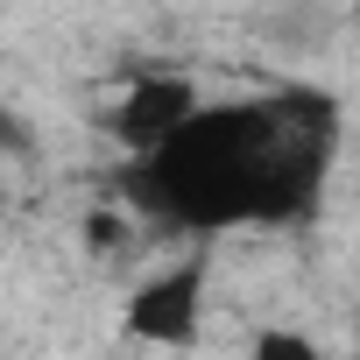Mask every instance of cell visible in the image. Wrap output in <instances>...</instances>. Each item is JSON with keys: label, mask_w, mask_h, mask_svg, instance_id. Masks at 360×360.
Segmentation results:
<instances>
[{"label": "cell", "mask_w": 360, "mask_h": 360, "mask_svg": "<svg viewBox=\"0 0 360 360\" xmlns=\"http://www.w3.org/2000/svg\"><path fill=\"white\" fill-rule=\"evenodd\" d=\"M332 162V106L283 92L248 106H205L162 155L134 162V191L184 226L297 219Z\"/></svg>", "instance_id": "1"}, {"label": "cell", "mask_w": 360, "mask_h": 360, "mask_svg": "<svg viewBox=\"0 0 360 360\" xmlns=\"http://www.w3.org/2000/svg\"><path fill=\"white\" fill-rule=\"evenodd\" d=\"M205 283H212L205 255H184V262L141 276L127 290V304H120V332L134 346H169V353L198 346V332H205Z\"/></svg>", "instance_id": "2"}, {"label": "cell", "mask_w": 360, "mask_h": 360, "mask_svg": "<svg viewBox=\"0 0 360 360\" xmlns=\"http://www.w3.org/2000/svg\"><path fill=\"white\" fill-rule=\"evenodd\" d=\"M198 113H205L198 78H184V71H141V78H127V85H120V99L106 106V120H99V127H106L134 162H148V155H162L176 134H184Z\"/></svg>", "instance_id": "3"}, {"label": "cell", "mask_w": 360, "mask_h": 360, "mask_svg": "<svg viewBox=\"0 0 360 360\" xmlns=\"http://www.w3.org/2000/svg\"><path fill=\"white\" fill-rule=\"evenodd\" d=\"M120 233H127V226H120L113 212H92V219H85V248H113Z\"/></svg>", "instance_id": "5"}, {"label": "cell", "mask_w": 360, "mask_h": 360, "mask_svg": "<svg viewBox=\"0 0 360 360\" xmlns=\"http://www.w3.org/2000/svg\"><path fill=\"white\" fill-rule=\"evenodd\" d=\"M248 360H325V353H318V339L297 332V325H262V332L248 339Z\"/></svg>", "instance_id": "4"}]
</instances>
